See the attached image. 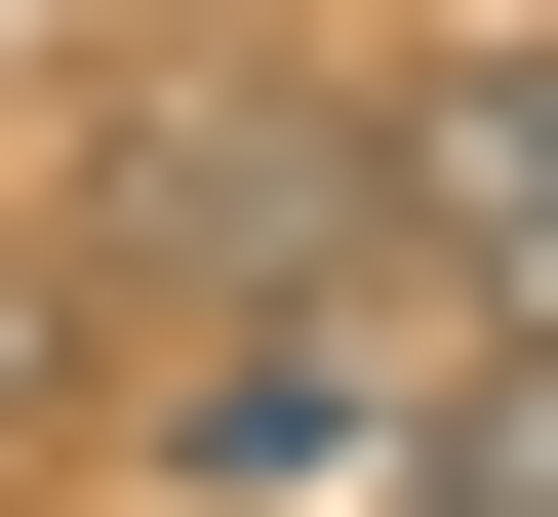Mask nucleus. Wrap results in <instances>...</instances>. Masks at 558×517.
I'll use <instances>...</instances> for the list:
<instances>
[{
	"label": "nucleus",
	"mask_w": 558,
	"mask_h": 517,
	"mask_svg": "<svg viewBox=\"0 0 558 517\" xmlns=\"http://www.w3.org/2000/svg\"><path fill=\"white\" fill-rule=\"evenodd\" d=\"M120 478H160V517H360V478H399V358L319 319V279H279V319L120 358Z\"/></svg>",
	"instance_id": "obj_1"
},
{
	"label": "nucleus",
	"mask_w": 558,
	"mask_h": 517,
	"mask_svg": "<svg viewBox=\"0 0 558 517\" xmlns=\"http://www.w3.org/2000/svg\"><path fill=\"white\" fill-rule=\"evenodd\" d=\"M360 239H399V160H360V120H160V160L81 199V279H120V319H160V279H360Z\"/></svg>",
	"instance_id": "obj_2"
},
{
	"label": "nucleus",
	"mask_w": 558,
	"mask_h": 517,
	"mask_svg": "<svg viewBox=\"0 0 558 517\" xmlns=\"http://www.w3.org/2000/svg\"><path fill=\"white\" fill-rule=\"evenodd\" d=\"M399 279H439L478 358H558V40H478V81L399 120Z\"/></svg>",
	"instance_id": "obj_3"
},
{
	"label": "nucleus",
	"mask_w": 558,
	"mask_h": 517,
	"mask_svg": "<svg viewBox=\"0 0 558 517\" xmlns=\"http://www.w3.org/2000/svg\"><path fill=\"white\" fill-rule=\"evenodd\" d=\"M81 358H120V279H81V239H0V438H81Z\"/></svg>",
	"instance_id": "obj_4"
},
{
	"label": "nucleus",
	"mask_w": 558,
	"mask_h": 517,
	"mask_svg": "<svg viewBox=\"0 0 558 517\" xmlns=\"http://www.w3.org/2000/svg\"><path fill=\"white\" fill-rule=\"evenodd\" d=\"M439 517H558V358H519V398H478V438H439Z\"/></svg>",
	"instance_id": "obj_5"
}]
</instances>
